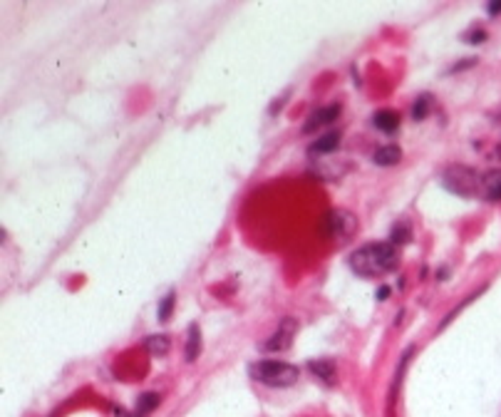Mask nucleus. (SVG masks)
<instances>
[{
  "mask_svg": "<svg viewBox=\"0 0 501 417\" xmlns=\"http://www.w3.org/2000/svg\"><path fill=\"white\" fill-rule=\"evenodd\" d=\"M397 264H400V251L392 241L360 246L350 256V269L363 279H380L397 269Z\"/></svg>",
  "mask_w": 501,
  "mask_h": 417,
  "instance_id": "obj_1",
  "label": "nucleus"
},
{
  "mask_svg": "<svg viewBox=\"0 0 501 417\" xmlns=\"http://www.w3.org/2000/svg\"><path fill=\"white\" fill-rule=\"evenodd\" d=\"M251 378L269 388H291L301 378V370L283 360H258L251 366Z\"/></svg>",
  "mask_w": 501,
  "mask_h": 417,
  "instance_id": "obj_2",
  "label": "nucleus"
},
{
  "mask_svg": "<svg viewBox=\"0 0 501 417\" xmlns=\"http://www.w3.org/2000/svg\"><path fill=\"white\" fill-rule=\"evenodd\" d=\"M442 185H444L447 192H452L457 197L472 199L481 192V174H477L474 169H469L465 164H457V167H450V169L444 172Z\"/></svg>",
  "mask_w": 501,
  "mask_h": 417,
  "instance_id": "obj_3",
  "label": "nucleus"
},
{
  "mask_svg": "<svg viewBox=\"0 0 501 417\" xmlns=\"http://www.w3.org/2000/svg\"><path fill=\"white\" fill-rule=\"evenodd\" d=\"M357 216H355L353 211H348V208H333L331 214L325 216V232L331 236L333 241H350L355 233H357Z\"/></svg>",
  "mask_w": 501,
  "mask_h": 417,
  "instance_id": "obj_4",
  "label": "nucleus"
},
{
  "mask_svg": "<svg viewBox=\"0 0 501 417\" xmlns=\"http://www.w3.org/2000/svg\"><path fill=\"white\" fill-rule=\"evenodd\" d=\"M295 333H298V320L283 319L281 326H278V331L273 333L261 348H263L266 353H283V350H288V348L294 345Z\"/></svg>",
  "mask_w": 501,
  "mask_h": 417,
  "instance_id": "obj_5",
  "label": "nucleus"
},
{
  "mask_svg": "<svg viewBox=\"0 0 501 417\" xmlns=\"http://www.w3.org/2000/svg\"><path fill=\"white\" fill-rule=\"evenodd\" d=\"M341 105H328V107H320L318 112H313L310 117H308L306 127H303V132L310 135V132H316L320 127H328L331 122H335L338 117H341Z\"/></svg>",
  "mask_w": 501,
  "mask_h": 417,
  "instance_id": "obj_6",
  "label": "nucleus"
},
{
  "mask_svg": "<svg viewBox=\"0 0 501 417\" xmlns=\"http://www.w3.org/2000/svg\"><path fill=\"white\" fill-rule=\"evenodd\" d=\"M308 370L313 373V378H318L323 385H328L333 388L335 382H338V368H335V363L328 360V358H318V360H310L308 363Z\"/></svg>",
  "mask_w": 501,
  "mask_h": 417,
  "instance_id": "obj_7",
  "label": "nucleus"
},
{
  "mask_svg": "<svg viewBox=\"0 0 501 417\" xmlns=\"http://www.w3.org/2000/svg\"><path fill=\"white\" fill-rule=\"evenodd\" d=\"M479 197H484L487 201H501V169H491V172L481 174Z\"/></svg>",
  "mask_w": 501,
  "mask_h": 417,
  "instance_id": "obj_8",
  "label": "nucleus"
},
{
  "mask_svg": "<svg viewBox=\"0 0 501 417\" xmlns=\"http://www.w3.org/2000/svg\"><path fill=\"white\" fill-rule=\"evenodd\" d=\"M400 160H403V149L397 147V145L380 147L375 149V154H372V161H375L378 167H395V164H400Z\"/></svg>",
  "mask_w": 501,
  "mask_h": 417,
  "instance_id": "obj_9",
  "label": "nucleus"
},
{
  "mask_svg": "<svg viewBox=\"0 0 501 417\" xmlns=\"http://www.w3.org/2000/svg\"><path fill=\"white\" fill-rule=\"evenodd\" d=\"M372 124L378 127L380 132H385V135H392L397 127H400V114L392 110H380L375 112V117H372Z\"/></svg>",
  "mask_w": 501,
  "mask_h": 417,
  "instance_id": "obj_10",
  "label": "nucleus"
},
{
  "mask_svg": "<svg viewBox=\"0 0 501 417\" xmlns=\"http://www.w3.org/2000/svg\"><path fill=\"white\" fill-rule=\"evenodd\" d=\"M341 147V132H331V135L318 137L313 145H310V154H331L335 149Z\"/></svg>",
  "mask_w": 501,
  "mask_h": 417,
  "instance_id": "obj_11",
  "label": "nucleus"
},
{
  "mask_svg": "<svg viewBox=\"0 0 501 417\" xmlns=\"http://www.w3.org/2000/svg\"><path fill=\"white\" fill-rule=\"evenodd\" d=\"M145 348H147L154 358H164L171 348L169 335H149L147 341H145Z\"/></svg>",
  "mask_w": 501,
  "mask_h": 417,
  "instance_id": "obj_12",
  "label": "nucleus"
},
{
  "mask_svg": "<svg viewBox=\"0 0 501 417\" xmlns=\"http://www.w3.org/2000/svg\"><path fill=\"white\" fill-rule=\"evenodd\" d=\"M201 353V331H199V326H189V341H186V360L189 363H194L196 358Z\"/></svg>",
  "mask_w": 501,
  "mask_h": 417,
  "instance_id": "obj_13",
  "label": "nucleus"
},
{
  "mask_svg": "<svg viewBox=\"0 0 501 417\" xmlns=\"http://www.w3.org/2000/svg\"><path fill=\"white\" fill-rule=\"evenodd\" d=\"M161 397L157 393H145L139 395V400H137V407H135V417H147L154 407L160 405Z\"/></svg>",
  "mask_w": 501,
  "mask_h": 417,
  "instance_id": "obj_14",
  "label": "nucleus"
},
{
  "mask_svg": "<svg viewBox=\"0 0 501 417\" xmlns=\"http://www.w3.org/2000/svg\"><path fill=\"white\" fill-rule=\"evenodd\" d=\"M410 236H412L410 226H407V224H397V226L392 229V244L395 246L407 244V241H410Z\"/></svg>",
  "mask_w": 501,
  "mask_h": 417,
  "instance_id": "obj_15",
  "label": "nucleus"
},
{
  "mask_svg": "<svg viewBox=\"0 0 501 417\" xmlns=\"http://www.w3.org/2000/svg\"><path fill=\"white\" fill-rule=\"evenodd\" d=\"M427 112H429V98L427 95H422V98L417 99L415 107H412V117H415V120H425Z\"/></svg>",
  "mask_w": 501,
  "mask_h": 417,
  "instance_id": "obj_16",
  "label": "nucleus"
},
{
  "mask_svg": "<svg viewBox=\"0 0 501 417\" xmlns=\"http://www.w3.org/2000/svg\"><path fill=\"white\" fill-rule=\"evenodd\" d=\"M174 294H167L161 298V306H160V320H169L171 311H174Z\"/></svg>",
  "mask_w": 501,
  "mask_h": 417,
  "instance_id": "obj_17",
  "label": "nucleus"
},
{
  "mask_svg": "<svg viewBox=\"0 0 501 417\" xmlns=\"http://www.w3.org/2000/svg\"><path fill=\"white\" fill-rule=\"evenodd\" d=\"M484 37H487V33H484V30H477V33L469 35V43H484Z\"/></svg>",
  "mask_w": 501,
  "mask_h": 417,
  "instance_id": "obj_18",
  "label": "nucleus"
},
{
  "mask_svg": "<svg viewBox=\"0 0 501 417\" xmlns=\"http://www.w3.org/2000/svg\"><path fill=\"white\" fill-rule=\"evenodd\" d=\"M390 294V288H387V286H382V288H380V301H385V295Z\"/></svg>",
  "mask_w": 501,
  "mask_h": 417,
  "instance_id": "obj_19",
  "label": "nucleus"
},
{
  "mask_svg": "<svg viewBox=\"0 0 501 417\" xmlns=\"http://www.w3.org/2000/svg\"><path fill=\"white\" fill-rule=\"evenodd\" d=\"M499 11H501V3H491L489 12H499Z\"/></svg>",
  "mask_w": 501,
  "mask_h": 417,
  "instance_id": "obj_20",
  "label": "nucleus"
}]
</instances>
